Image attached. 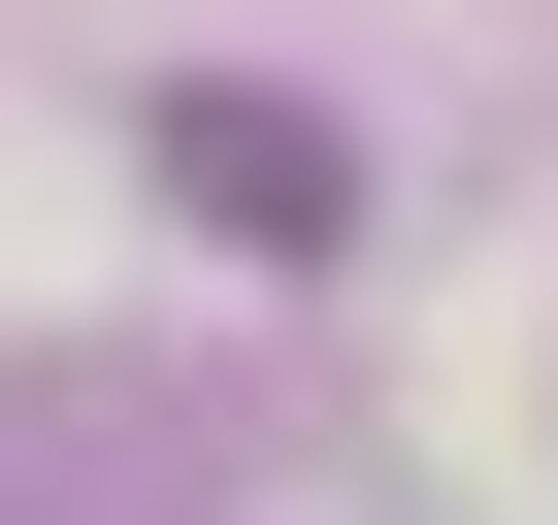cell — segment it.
<instances>
[{
  "label": "cell",
  "mask_w": 558,
  "mask_h": 525,
  "mask_svg": "<svg viewBox=\"0 0 558 525\" xmlns=\"http://www.w3.org/2000/svg\"><path fill=\"white\" fill-rule=\"evenodd\" d=\"M165 197H197L230 262H329V230H362V132L263 99V66H197V99H165Z\"/></svg>",
  "instance_id": "1"
}]
</instances>
